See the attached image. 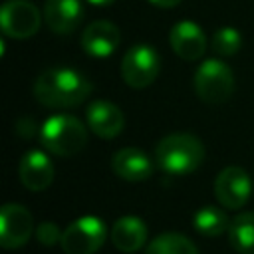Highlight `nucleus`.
<instances>
[{"instance_id":"nucleus-1","label":"nucleus","mask_w":254,"mask_h":254,"mask_svg":"<svg viewBox=\"0 0 254 254\" xmlns=\"http://www.w3.org/2000/svg\"><path fill=\"white\" fill-rule=\"evenodd\" d=\"M91 81L71 67H50L34 81V97L50 109H69L87 99Z\"/></svg>"},{"instance_id":"nucleus-2","label":"nucleus","mask_w":254,"mask_h":254,"mask_svg":"<svg viewBox=\"0 0 254 254\" xmlns=\"http://www.w3.org/2000/svg\"><path fill=\"white\" fill-rule=\"evenodd\" d=\"M155 161L159 169L169 175H189L202 165L204 145L190 133H173L159 141Z\"/></svg>"},{"instance_id":"nucleus-3","label":"nucleus","mask_w":254,"mask_h":254,"mask_svg":"<svg viewBox=\"0 0 254 254\" xmlns=\"http://www.w3.org/2000/svg\"><path fill=\"white\" fill-rule=\"evenodd\" d=\"M40 141L52 155L73 157L85 149L87 129L73 115H52L40 127Z\"/></svg>"},{"instance_id":"nucleus-4","label":"nucleus","mask_w":254,"mask_h":254,"mask_svg":"<svg viewBox=\"0 0 254 254\" xmlns=\"http://www.w3.org/2000/svg\"><path fill=\"white\" fill-rule=\"evenodd\" d=\"M192 85L202 101L212 105L224 103L234 91V73L220 60H206L196 67Z\"/></svg>"},{"instance_id":"nucleus-5","label":"nucleus","mask_w":254,"mask_h":254,"mask_svg":"<svg viewBox=\"0 0 254 254\" xmlns=\"http://www.w3.org/2000/svg\"><path fill=\"white\" fill-rule=\"evenodd\" d=\"M161 71V56L149 44L131 46L121 62V77L133 89L149 87Z\"/></svg>"},{"instance_id":"nucleus-6","label":"nucleus","mask_w":254,"mask_h":254,"mask_svg":"<svg viewBox=\"0 0 254 254\" xmlns=\"http://www.w3.org/2000/svg\"><path fill=\"white\" fill-rule=\"evenodd\" d=\"M107 238V226L97 216H81L73 220L62 234V248L65 254H93Z\"/></svg>"},{"instance_id":"nucleus-7","label":"nucleus","mask_w":254,"mask_h":254,"mask_svg":"<svg viewBox=\"0 0 254 254\" xmlns=\"http://www.w3.org/2000/svg\"><path fill=\"white\" fill-rule=\"evenodd\" d=\"M42 14L28 0H6L0 10V26L4 36L26 40L40 30Z\"/></svg>"},{"instance_id":"nucleus-8","label":"nucleus","mask_w":254,"mask_h":254,"mask_svg":"<svg viewBox=\"0 0 254 254\" xmlns=\"http://www.w3.org/2000/svg\"><path fill=\"white\" fill-rule=\"evenodd\" d=\"M34 230V218L32 212L18 204V202H8L0 210V244L6 250H16L22 248Z\"/></svg>"},{"instance_id":"nucleus-9","label":"nucleus","mask_w":254,"mask_h":254,"mask_svg":"<svg viewBox=\"0 0 254 254\" xmlns=\"http://www.w3.org/2000/svg\"><path fill=\"white\" fill-rule=\"evenodd\" d=\"M252 192V181L242 167H226L214 181V194L224 208L236 210L246 204Z\"/></svg>"},{"instance_id":"nucleus-10","label":"nucleus","mask_w":254,"mask_h":254,"mask_svg":"<svg viewBox=\"0 0 254 254\" xmlns=\"http://www.w3.org/2000/svg\"><path fill=\"white\" fill-rule=\"evenodd\" d=\"M119 42H121V32L109 20H95L81 34V48L91 58L111 56L117 50Z\"/></svg>"},{"instance_id":"nucleus-11","label":"nucleus","mask_w":254,"mask_h":254,"mask_svg":"<svg viewBox=\"0 0 254 254\" xmlns=\"http://www.w3.org/2000/svg\"><path fill=\"white\" fill-rule=\"evenodd\" d=\"M85 119H87V127L101 139H113L125 127L123 111L115 103L105 101V99H97L89 103L85 111Z\"/></svg>"},{"instance_id":"nucleus-12","label":"nucleus","mask_w":254,"mask_h":254,"mask_svg":"<svg viewBox=\"0 0 254 254\" xmlns=\"http://www.w3.org/2000/svg\"><path fill=\"white\" fill-rule=\"evenodd\" d=\"M169 44H171L173 52L185 62L200 60L206 50V38H204L202 30L194 22H189V20H183L171 28Z\"/></svg>"},{"instance_id":"nucleus-13","label":"nucleus","mask_w":254,"mask_h":254,"mask_svg":"<svg viewBox=\"0 0 254 254\" xmlns=\"http://www.w3.org/2000/svg\"><path fill=\"white\" fill-rule=\"evenodd\" d=\"M18 175H20L22 185L28 190L40 192V190H46L52 185V181H54V165H52L50 157L44 151L32 149L22 157L20 167H18Z\"/></svg>"},{"instance_id":"nucleus-14","label":"nucleus","mask_w":254,"mask_h":254,"mask_svg":"<svg viewBox=\"0 0 254 254\" xmlns=\"http://www.w3.org/2000/svg\"><path fill=\"white\" fill-rule=\"evenodd\" d=\"M111 169L123 181L141 183V181H147L153 175L155 165H153V161L149 159V155L145 151H141L137 147H125V149H119L113 155Z\"/></svg>"},{"instance_id":"nucleus-15","label":"nucleus","mask_w":254,"mask_h":254,"mask_svg":"<svg viewBox=\"0 0 254 254\" xmlns=\"http://www.w3.org/2000/svg\"><path fill=\"white\" fill-rule=\"evenodd\" d=\"M44 20L54 34H71L83 20L79 0H46Z\"/></svg>"},{"instance_id":"nucleus-16","label":"nucleus","mask_w":254,"mask_h":254,"mask_svg":"<svg viewBox=\"0 0 254 254\" xmlns=\"http://www.w3.org/2000/svg\"><path fill=\"white\" fill-rule=\"evenodd\" d=\"M147 226L137 216H121L111 226V242L121 252H137L145 246Z\"/></svg>"},{"instance_id":"nucleus-17","label":"nucleus","mask_w":254,"mask_h":254,"mask_svg":"<svg viewBox=\"0 0 254 254\" xmlns=\"http://www.w3.org/2000/svg\"><path fill=\"white\" fill-rule=\"evenodd\" d=\"M228 242L238 254H254V212H242L230 220Z\"/></svg>"},{"instance_id":"nucleus-18","label":"nucleus","mask_w":254,"mask_h":254,"mask_svg":"<svg viewBox=\"0 0 254 254\" xmlns=\"http://www.w3.org/2000/svg\"><path fill=\"white\" fill-rule=\"evenodd\" d=\"M145 254H198L190 238L179 232H163L151 240Z\"/></svg>"},{"instance_id":"nucleus-19","label":"nucleus","mask_w":254,"mask_h":254,"mask_svg":"<svg viewBox=\"0 0 254 254\" xmlns=\"http://www.w3.org/2000/svg\"><path fill=\"white\" fill-rule=\"evenodd\" d=\"M192 224L202 236H220L222 232H228L230 220L226 218V214L220 208L202 206L200 210H196V214L192 218Z\"/></svg>"},{"instance_id":"nucleus-20","label":"nucleus","mask_w":254,"mask_h":254,"mask_svg":"<svg viewBox=\"0 0 254 254\" xmlns=\"http://www.w3.org/2000/svg\"><path fill=\"white\" fill-rule=\"evenodd\" d=\"M210 46H212L214 54L228 58V56H234V54L240 50V46H242V36H240V32H238L236 28H230V26L218 28V30L214 32V36H212Z\"/></svg>"},{"instance_id":"nucleus-21","label":"nucleus","mask_w":254,"mask_h":254,"mask_svg":"<svg viewBox=\"0 0 254 254\" xmlns=\"http://www.w3.org/2000/svg\"><path fill=\"white\" fill-rule=\"evenodd\" d=\"M62 230L58 224L54 222H42L38 228H36V238L40 244L44 246H54L56 242H62Z\"/></svg>"},{"instance_id":"nucleus-22","label":"nucleus","mask_w":254,"mask_h":254,"mask_svg":"<svg viewBox=\"0 0 254 254\" xmlns=\"http://www.w3.org/2000/svg\"><path fill=\"white\" fill-rule=\"evenodd\" d=\"M16 133L22 135V137H26V139H30V137L36 133V123H34V119H28V117L18 119V121H16Z\"/></svg>"},{"instance_id":"nucleus-23","label":"nucleus","mask_w":254,"mask_h":254,"mask_svg":"<svg viewBox=\"0 0 254 254\" xmlns=\"http://www.w3.org/2000/svg\"><path fill=\"white\" fill-rule=\"evenodd\" d=\"M153 6H159V8H175L181 4V0H149Z\"/></svg>"},{"instance_id":"nucleus-24","label":"nucleus","mask_w":254,"mask_h":254,"mask_svg":"<svg viewBox=\"0 0 254 254\" xmlns=\"http://www.w3.org/2000/svg\"><path fill=\"white\" fill-rule=\"evenodd\" d=\"M89 4H95V6H109V4H113L115 0H87Z\"/></svg>"}]
</instances>
